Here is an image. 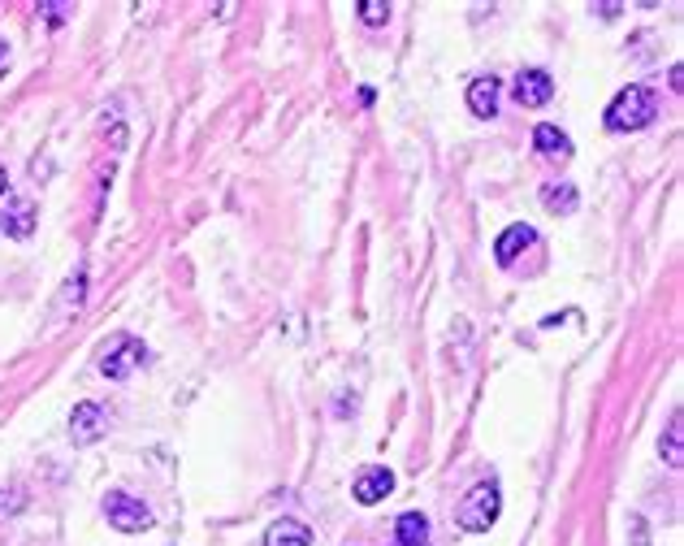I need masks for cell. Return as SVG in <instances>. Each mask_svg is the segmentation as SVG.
I'll return each mask as SVG.
<instances>
[{"mask_svg": "<svg viewBox=\"0 0 684 546\" xmlns=\"http://www.w3.org/2000/svg\"><path fill=\"white\" fill-rule=\"evenodd\" d=\"M394 546H429V520L420 512H403L394 520Z\"/></svg>", "mask_w": 684, "mask_h": 546, "instance_id": "7c38bea8", "label": "cell"}, {"mask_svg": "<svg viewBox=\"0 0 684 546\" xmlns=\"http://www.w3.org/2000/svg\"><path fill=\"white\" fill-rule=\"evenodd\" d=\"M654 117H659V91L646 83H633L607 104L602 122H607V130H615V135H628V130H646Z\"/></svg>", "mask_w": 684, "mask_h": 546, "instance_id": "6da1fadb", "label": "cell"}, {"mask_svg": "<svg viewBox=\"0 0 684 546\" xmlns=\"http://www.w3.org/2000/svg\"><path fill=\"white\" fill-rule=\"evenodd\" d=\"M498 507H503V494H498L494 481H477L455 507V525L468 533H485L498 520Z\"/></svg>", "mask_w": 684, "mask_h": 546, "instance_id": "7a4b0ae2", "label": "cell"}, {"mask_svg": "<svg viewBox=\"0 0 684 546\" xmlns=\"http://www.w3.org/2000/svg\"><path fill=\"white\" fill-rule=\"evenodd\" d=\"M355 18H360L364 26H386L390 22V5L386 0H360V5H355Z\"/></svg>", "mask_w": 684, "mask_h": 546, "instance_id": "2e32d148", "label": "cell"}, {"mask_svg": "<svg viewBox=\"0 0 684 546\" xmlns=\"http://www.w3.org/2000/svg\"><path fill=\"white\" fill-rule=\"evenodd\" d=\"M104 516H109V525L122 529V533H143V529H152L148 503L135 499V494H126V490H109V494H104Z\"/></svg>", "mask_w": 684, "mask_h": 546, "instance_id": "277c9868", "label": "cell"}, {"mask_svg": "<svg viewBox=\"0 0 684 546\" xmlns=\"http://www.w3.org/2000/svg\"><path fill=\"white\" fill-rule=\"evenodd\" d=\"M5 191H9V174H5V165H0V200H5Z\"/></svg>", "mask_w": 684, "mask_h": 546, "instance_id": "7402d4cb", "label": "cell"}, {"mask_svg": "<svg viewBox=\"0 0 684 546\" xmlns=\"http://www.w3.org/2000/svg\"><path fill=\"white\" fill-rule=\"evenodd\" d=\"M351 494H355V503H381V499H390V494H394V473H390V468H381V464L364 468V473L355 477Z\"/></svg>", "mask_w": 684, "mask_h": 546, "instance_id": "ba28073f", "label": "cell"}, {"mask_svg": "<svg viewBox=\"0 0 684 546\" xmlns=\"http://www.w3.org/2000/svg\"><path fill=\"white\" fill-rule=\"evenodd\" d=\"M148 364V347H143V338L135 334H122L117 343L100 356V377H109V382H126L135 369Z\"/></svg>", "mask_w": 684, "mask_h": 546, "instance_id": "3957f363", "label": "cell"}, {"mask_svg": "<svg viewBox=\"0 0 684 546\" xmlns=\"http://www.w3.org/2000/svg\"><path fill=\"white\" fill-rule=\"evenodd\" d=\"M104 429H109V412H104V403H74V412H70V434H74V442H96V438H104Z\"/></svg>", "mask_w": 684, "mask_h": 546, "instance_id": "5b68a950", "label": "cell"}, {"mask_svg": "<svg viewBox=\"0 0 684 546\" xmlns=\"http://www.w3.org/2000/svg\"><path fill=\"white\" fill-rule=\"evenodd\" d=\"M498 91H503V87H498L494 74H490V78H477V83L468 87V109L477 113L481 122H490V117L498 113Z\"/></svg>", "mask_w": 684, "mask_h": 546, "instance_id": "8fae6325", "label": "cell"}, {"mask_svg": "<svg viewBox=\"0 0 684 546\" xmlns=\"http://www.w3.org/2000/svg\"><path fill=\"white\" fill-rule=\"evenodd\" d=\"M31 230H35V200L31 195H13V200H5L0 234H9V239H31Z\"/></svg>", "mask_w": 684, "mask_h": 546, "instance_id": "52a82bcc", "label": "cell"}, {"mask_svg": "<svg viewBox=\"0 0 684 546\" xmlns=\"http://www.w3.org/2000/svg\"><path fill=\"white\" fill-rule=\"evenodd\" d=\"M659 451H663V460L672 464V468L684 464V416L680 412H672V421H667V434L659 442Z\"/></svg>", "mask_w": 684, "mask_h": 546, "instance_id": "9a60e30c", "label": "cell"}, {"mask_svg": "<svg viewBox=\"0 0 684 546\" xmlns=\"http://www.w3.org/2000/svg\"><path fill=\"white\" fill-rule=\"evenodd\" d=\"M533 243H537L533 226H524V221H520V226H507L503 234H498V243H494V260H498V265H511V260H516L524 247H533Z\"/></svg>", "mask_w": 684, "mask_h": 546, "instance_id": "9c48e42d", "label": "cell"}, {"mask_svg": "<svg viewBox=\"0 0 684 546\" xmlns=\"http://www.w3.org/2000/svg\"><path fill=\"white\" fill-rule=\"evenodd\" d=\"M265 546H312V529L304 525V520H295V516H282V520H273L269 525Z\"/></svg>", "mask_w": 684, "mask_h": 546, "instance_id": "30bf717a", "label": "cell"}, {"mask_svg": "<svg viewBox=\"0 0 684 546\" xmlns=\"http://www.w3.org/2000/svg\"><path fill=\"white\" fill-rule=\"evenodd\" d=\"M39 13H44V18H48V26H52V31H57V26H61L65 18H70V9H65V5H39Z\"/></svg>", "mask_w": 684, "mask_h": 546, "instance_id": "d6986e66", "label": "cell"}, {"mask_svg": "<svg viewBox=\"0 0 684 546\" xmlns=\"http://www.w3.org/2000/svg\"><path fill=\"white\" fill-rule=\"evenodd\" d=\"M511 96H516L520 109H542V104H550V96H555V83H550L546 70H520Z\"/></svg>", "mask_w": 684, "mask_h": 546, "instance_id": "8992f818", "label": "cell"}, {"mask_svg": "<svg viewBox=\"0 0 684 546\" xmlns=\"http://www.w3.org/2000/svg\"><path fill=\"white\" fill-rule=\"evenodd\" d=\"M533 148L542 152V156H568L572 152V139L563 135L555 122H537L533 126Z\"/></svg>", "mask_w": 684, "mask_h": 546, "instance_id": "4fadbf2b", "label": "cell"}, {"mask_svg": "<svg viewBox=\"0 0 684 546\" xmlns=\"http://www.w3.org/2000/svg\"><path fill=\"white\" fill-rule=\"evenodd\" d=\"M5 65H9V48H5V39H0V74H5Z\"/></svg>", "mask_w": 684, "mask_h": 546, "instance_id": "44dd1931", "label": "cell"}, {"mask_svg": "<svg viewBox=\"0 0 684 546\" xmlns=\"http://www.w3.org/2000/svg\"><path fill=\"white\" fill-rule=\"evenodd\" d=\"M542 204H546L555 217H568V213H576L581 195H576L572 182H546V187H542Z\"/></svg>", "mask_w": 684, "mask_h": 546, "instance_id": "5bb4252c", "label": "cell"}, {"mask_svg": "<svg viewBox=\"0 0 684 546\" xmlns=\"http://www.w3.org/2000/svg\"><path fill=\"white\" fill-rule=\"evenodd\" d=\"M83 291H87V273L78 269L70 282H65V291H61V312H70V308H83Z\"/></svg>", "mask_w": 684, "mask_h": 546, "instance_id": "e0dca14e", "label": "cell"}, {"mask_svg": "<svg viewBox=\"0 0 684 546\" xmlns=\"http://www.w3.org/2000/svg\"><path fill=\"white\" fill-rule=\"evenodd\" d=\"M594 13H598V18H615V13H620V5H594Z\"/></svg>", "mask_w": 684, "mask_h": 546, "instance_id": "ffe728a7", "label": "cell"}, {"mask_svg": "<svg viewBox=\"0 0 684 546\" xmlns=\"http://www.w3.org/2000/svg\"><path fill=\"white\" fill-rule=\"evenodd\" d=\"M22 503H26V490H22V486L0 490V516H18V512H22Z\"/></svg>", "mask_w": 684, "mask_h": 546, "instance_id": "ac0fdd59", "label": "cell"}]
</instances>
